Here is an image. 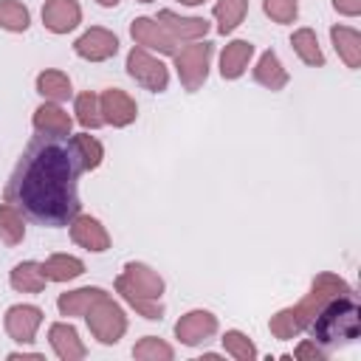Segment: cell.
<instances>
[{
    "instance_id": "cell-20",
    "label": "cell",
    "mask_w": 361,
    "mask_h": 361,
    "mask_svg": "<svg viewBox=\"0 0 361 361\" xmlns=\"http://www.w3.org/2000/svg\"><path fill=\"white\" fill-rule=\"evenodd\" d=\"M330 42H333L338 59H341L350 71H358V68H361V34H358V28L338 23V25L330 28Z\"/></svg>"
},
{
    "instance_id": "cell-18",
    "label": "cell",
    "mask_w": 361,
    "mask_h": 361,
    "mask_svg": "<svg viewBox=\"0 0 361 361\" xmlns=\"http://www.w3.org/2000/svg\"><path fill=\"white\" fill-rule=\"evenodd\" d=\"M31 124H34V130L42 133V135H62V138H68V135H71V127H73V118L68 116V110H65L62 104H56V102H42V104L34 110Z\"/></svg>"
},
{
    "instance_id": "cell-27",
    "label": "cell",
    "mask_w": 361,
    "mask_h": 361,
    "mask_svg": "<svg viewBox=\"0 0 361 361\" xmlns=\"http://www.w3.org/2000/svg\"><path fill=\"white\" fill-rule=\"evenodd\" d=\"M42 271H45L48 282H71L85 274V262L73 254H51L42 262Z\"/></svg>"
},
{
    "instance_id": "cell-24",
    "label": "cell",
    "mask_w": 361,
    "mask_h": 361,
    "mask_svg": "<svg viewBox=\"0 0 361 361\" xmlns=\"http://www.w3.org/2000/svg\"><path fill=\"white\" fill-rule=\"evenodd\" d=\"M290 48H293V54L307 65V68H324V51H322V45H319V37H316V31L313 28H296L293 34H290Z\"/></svg>"
},
{
    "instance_id": "cell-34",
    "label": "cell",
    "mask_w": 361,
    "mask_h": 361,
    "mask_svg": "<svg viewBox=\"0 0 361 361\" xmlns=\"http://www.w3.org/2000/svg\"><path fill=\"white\" fill-rule=\"evenodd\" d=\"M327 350H322L313 338H302L299 344H296V350H293V355L290 358H296V361H327Z\"/></svg>"
},
{
    "instance_id": "cell-21",
    "label": "cell",
    "mask_w": 361,
    "mask_h": 361,
    "mask_svg": "<svg viewBox=\"0 0 361 361\" xmlns=\"http://www.w3.org/2000/svg\"><path fill=\"white\" fill-rule=\"evenodd\" d=\"M8 285H11L17 293H42L45 285H48V276H45V271H42V262H37V259L17 262V265L8 271Z\"/></svg>"
},
{
    "instance_id": "cell-32",
    "label": "cell",
    "mask_w": 361,
    "mask_h": 361,
    "mask_svg": "<svg viewBox=\"0 0 361 361\" xmlns=\"http://www.w3.org/2000/svg\"><path fill=\"white\" fill-rule=\"evenodd\" d=\"M223 350L234 358V361H254L257 355H259V350H257V344L248 338V333H243V330H226L223 333Z\"/></svg>"
},
{
    "instance_id": "cell-37",
    "label": "cell",
    "mask_w": 361,
    "mask_h": 361,
    "mask_svg": "<svg viewBox=\"0 0 361 361\" xmlns=\"http://www.w3.org/2000/svg\"><path fill=\"white\" fill-rule=\"evenodd\" d=\"M96 3H99L102 8H116V6L121 3V0H96Z\"/></svg>"
},
{
    "instance_id": "cell-4",
    "label": "cell",
    "mask_w": 361,
    "mask_h": 361,
    "mask_svg": "<svg viewBox=\"0 0 361 361\" xmlns=\"http://www.w3.org/2000/svg\"><path fill=\"white\" fill-rule=\"evenodd\" d=\"M307 330H310V338L327 353L353 344L361 333V307H358L355 296L344 293V296H336L333 302H327L319 310V316L310 322Z\"/></svg>"
},
{
    "instance_id": "cell-6",
    "label": "cell",
    "mask_w": 361,
    "mask_h": 361,
    "mask_svg": "<svg viewBox=\"0 0 361 361\" xmlns=\"http://www.w3.org/2000/svg\"><path fill=\"white\" fill-rule=\"evenodd\" d=\"M212 54H214V45L209 39H197V42L180 45L172 54L175 73H178V79H180L186 93H197L206 85L209 68H212Z\"/></svg>"
},
{
    "instance_id": "cell-25",
    "label": "cell",
    "mask_w": 361,
    "mask_h": 361,
    "mask_svg": "<svg viewBox=\"0 0 361 361\" xmlns=\"http://www.w3.org/2000/svg\"><path fill=\"white\" fill-rule=\"evenodd\" d=\"M245 14H248V0H217L214 3V8H212V17H214V28H217V34H231V31H237L240 25H243V20H245Z\"/></svg>"
},
{
    "instance_id": "cell-8",
    "label": "cell",
    "mask_w": 361,
    "mask_h": 361,
    "mask_svg": "<svg viewBox=\"0 0 361 361\" xmlns=\"http://www.w3.org/2000/svg\"><path fill=\"white\" fill-rule=\"evenodd\" d=\"M217 330H220L217 316H214L212 310H203V307L186 310V313L175 322V338H178L183 347H200V344H206Z\"/></svg>"
},
{
    "instance_id": "cell-2",
    "label": "cell",
    "mask_w": 361,
    "mask_h": 361,
    "mask_svg": "<svg viewBox=\"0 0 361 361\" xmlns=\"http://www.w3.org/2000/svg\"><path fill=\"white\" fill-rule=\"evenodd\" d=\"M344 293H353V288H350L347 279H341L338 274H330V271L316 274L313 282H310V288H307V293L296 305H288V307H282V310H276L271 316V322H268L271 336L276 341L296 338L302 330L310 327V322L319 316V310L327 302H333L336 296H344Z\"/></svg>"
},
{
    "instance_id": "cell-31",
    "label": "cell",
    "mask_w": 361,
    "mask_h": 361,
    "mask_svg": "<svg viewBox=\"0 0 361 361\" xmlns=\"http://www.w3.org/2000/svg\"><path fill=\"white\" fill-rule=\"evenodd\" d=\"M133 358H138V361H172L175 358V347L166 344L158 336H144V338L135 341Z\"/></svg>"
},
{
    "instance_id": "cell-5",
    "label": "cell",
    "mask_w": 361,
    "mask_h": 361,
    "mask_svg": "<svg viewBox=\"0 0 361 361\" xmlns=\"http://www.w3.org/2000/svg\"><path fill=\"white\" fill-rule=\"evenodd\" d=\"M85 322H87L90 336H93L99 344H104V347L118 344V341L124 338L127 327H130V322H127V310H124L110 293L99 296V299L87 307Z\"/></svg>"
},
{
    "instance_id": "cell-22",
    "label": "cell",
    "mask_w": 361,
    "mask_h": 361,
    "mask_svg": "<svg viewBox=\"0 0 361 361\" xmlns=\"http://www.w3.org/2000/svg\"><path fill=\"white\" fill-rule=\"evenodd\" d=\"M37 93L45 99V102H68L73 96V85H71V76L59 68H45L37 73Z\"/></svg>"
},
{
    "instance_id": "cell-9",
    "label": "cell",
    "mask_w": 361,
    "mask_h": 361,
    "mask_svg": "<svg viewBox=\"0 0 361 361\" xmlns=\"http://www.w3.org/2000/svg\"><path fill=\"white\" fill-rule=\"evenodd\" d=\"M73 54L85 62H107L118 54V37H116V31H110L104 25H93L76 37Z\"/></svg>"
},
{
    "instance_id": "cell-23",
    "label": "cell",
    "mask_w": 361,
    "mask_h": 361,
    "mask_svg": "<svg viewBox=\"0 0 361 361\" xmlns=\"http://www.w3.org/2000/svg\"><path fill=\"white\" fill-rule=\"evenodd\" d=\"M104 293H107V290L99 288V285H85V288L65 290V293H59V299H56V310H59V316H68V319L85 316L87 307H90L99 296H104Z\"/></svg>"
},
{
    "instance_id": "cell-12",
    "label": "cell",
    "mask_w": 361,
    "mask_h": 361,
    "mask_svg": "<svg viewBox=\"0 0 361 361\" xmlns=\"http://www.w3.org/2000/svg\"><path fill=\"white\" fill-rule=\"evenodd\" d=\"M130 37H133L135 45H141V48H147L152 54L158 51L164 56H172L178 51V42L169 37V31L155 17H147V14H141V17H135L130 23Z\"/></svg>"
},
{
    "instance_id": "cell-38",
    "label": "cell",
    "mask_w": 361,
    "mask_h": 361,
    "mask_svg": "<svg viewBox=\"0 0 361 361\" xmlns=\"http://www.w3.org/2000/svg\"><path fill=\"white\" fill-rule=\"evenodd\" d=\"M178 3H180V6H203L206 0H178Z\"/></svg>"
},
{
    "instance_id": "cell-35",
    "label": "cell",
    "mask_w": 361,
    "mask_h": 361,
    "mask_svg": "<svg viewBox=\"0 0 361 361\" xmlns=\"http://www.w3.org/2000/svg\"><path fill=\"white\" fill-rule=\"evenodd\" d=\"M333 8L341 17H358L361 14V0H333Z\"/></svg>"
},
{
    "instance_id": "cell-7",
    "label": "cell",
    "mask_w": 361,
    "mask_h": 361,
    "mask_svg": "<svg viewBox=\"0 0 361 361\" xmlns=\"http://www.w3.org/2000/svg\"><path fill=\"white\" fill-rule=\"evenodd\" d=\"M130 79H135L144 90H152V93H164L169 87V68L147 48L141 45H133L130 54H127V62H124Z\"/></svg>"
},
{
    "instance_id": "cell-28",
    "label": "cell",
    "mask_w": 361,
    "mask_h": 361,
    "mask_svg": "<svg viewBox=\"0 0 361 361\" xmlns=\"http://www.w3.org/2000/svg\"><path fill=\"white\" fill-rule=\"evenodd\" d=\"M0 240L6 245H20L25 240V217L8 200L0 203Z\"/></svg>"
},
{
    "instance_id": "cell-14",
    "label": "cell",
    "mask_w": 361,
    "mask_h": 361,
    "mask_svg": "<svg viewBox=\"0 0 361 361\" xmlns=\"http://www.w3.org/2000/svg\"><path fill=\"white\" fill-rule=\"evenodd\" d=\"M155 20L169 31V37H172L178 45H180V42L206 39V34H209V28H212L206 17H183V14H178V11H172V8H161Z\"/></svg>"
},
{
    "instance_id": "cell-17",
    "label": "cell",
    "mask_w": 361,
    "mask_h": 361,
    "mask_svg": "<svg viewBox=\"0 0 361 361\" xmlns=\"http://www.w3.org/2000/svg\"><path fill=\"white\" fill-rule=\"evenodd\" d=\"M251 76H254V82H257V85H262V87H265V90H271V93L285 90V87H288V82H290L288 68L282 65V59H279V56H276V51H271V48L259 54V59H257V65H254Z\"/></svg>"
},
{
    "instance_id": "cell-13",
    "label": "cell",
    "mask_w": 361,
    "mask_h": 361,
    "mask_svg": "<svg viewBox=\"0 0 361 361\" xmlns=\"http://www.w3.org/2000/svg\"><path fill=\"white\" fill-rule=\"evenodd\" d=\"M68 231H71V240L90 251V254H104L110 248V231L104 228V223L93 214H76L71 223H68Z\"/></svg>"
},
{
    "instance_id": "cell-29",
    "label": "cell",
    "mask_w": 361,
    "mask_h": 361,
    "mask_svg": "<svg viewBox=\"0 0 361 361\" xmlns=\"http://www.w3.org/2000/svg\"><path fill=\"white\" fill-rule=\"evenodd\" d=\"M73 118H76L85 130H99V127H104V118H102V110H99V96H96L93 90L76 93V99H73Z\"/></svg>"
},
{
    "instance_id": "cell-3",
    "label": "cell",
    "mask_w": 361,
    "mask_h": 361,
    "mask_svg": "<svg viewBox=\"0 0 361 361\" xmlns=\"http://www.w3.org/2000/svg\"><path fill=\"white\" fill-rule=\"evenodd\" d=\"M113 288L147 322H161L164 319L161 296L166 290V282L152 265H147V262H124V268L116 276Z\"/></svg>"
},
{
    "instance_id": "cell-30",
    "label": "cell",
    "mask_w": 361,
    "mask_h": 361,
    "mask_svg": "<svg viewBox=\"0 0 361 361\" xmlns=\"http://www.w3.org/2000/svg\"><path fill=\"white\" fill-rule=\"evenodd\" d=\"M31 25V11L20 0H0V28L8 34H23Z\"/></svg>"
},
{
    "instance_id": "cell-26",
    "label": "cell",
    "mask_w": 361,
    "mask_h": 361,
    "mask_svg": "<svg viewBox=\"0 0 361 361\" xmlns=\"http://www.w3.org/2000/svg\"><path fill=\"white\" fill-rule=\"evenodd\" d=\"M71 147H73V152H76V158H79L82 172H93V169L102 166V161H104V147H102V141H99L96 135H90V130H85V133H79V135H71Z\"/></svg>"
},
{
    "instance_id": "cell-36",
    "label": "cell",
    "mask_w": 361,
    "mask_h": 361,
    "mask_svg": "<svg viewBox=\"0 0 361 361\" xmlns=\"http://www.w3.org/2000/svg\"><path fill=\"white\" fill-rule=\"evenodd\" d=\"M6 358H8V361H17V358H23V361H28V358H31V361H42L45 355L37 353V350H34V353H31V350H11Z\"/></svg>"
},
{
    "instance_id": "cell-15",
    "label": "cell",
    "mask_w": 361,
    "mask_h": 361,
    "mask_svg": "<svg viewBox=\"0 0 361 361\" xmlns=\"http://www.w3.org/2000/svg\"><path fill=\"white\" fill-rule=\"evenodd\" d=\"M48 344L59 361H82L87 355V347L71 322H54L48 327Z\"/></svg>"
},
{
    "instance_id": "cell-16",
    "label": "cell",
    "mask_w": 361,
    "mask_h": 361,
    "mask_svg": "<svg viewBox=\"0 0 361 361\" xmlns=\"http://www.w3.org/2000/svg\"><path fill=\"white\" fill-rule=\"evenodd\" d=\"M82 23L79 0H45L42 6V25L51 34H71Z\"/></svg>"
},
{
    "instance_id": "cell-39",
    "label": "cell",
    "mask_w": 361,
    "mask_h": 361,
    "mask_svg": "<svg viewBox=\"0 0 361 361\" xmlns=\"http://www.w3.org/2000/svg\"><path fill=\"white\" fill-rule=\"evenodd\" d=\"M138 3H155V0H138Z\"/></svg>"
},
{
    "instance_id": "cell-33",
    "label": "cell",
    "mask_w": 361,
    "mask_h": 361,
    "mask_svg": "<svg viewBox=\"0 0 361 361\" xmlns=\"http://www.w3.org/2000/svg\"><path fill=\"white\" fill-rule=\"evenodd\" d=\"M262 11L271 17V23L290 25L299 17V0H262Z\"/></svg>"
},
{
    "instance_id": "cell-1",
    "label": "cell",
    "mask_w": 361,
    "mask_h": 361,
    "mask_svg": "<svg viewBox=\"0 0 361 361\" xmlns=\"http://www.w3.org/2000/svg\"><path fill=\"white\" fill-rule=\"evenodd\" d=\"M79 175L82 166L71 147V135L62 138L37 133L14 164L3 200L17 206L23 217L37 226L62 228L82 209Z\"/></svg>"
},
{
    "instance_id": "cell-10",
    "label": "cell",
    "mask_w": 361,
    "mask_h": 361,
    "mask_svg": "<svg viewBox=\"0 0 361 361\" xmlns=\"http://www.w3.org/2000/svg\"><path fill=\"white\" fill-rule=\"evenodd\" d=\"M42 319H45L42 307L20 302V305H11V307L6 310L3 327H6V333H8L11 341H17V344L25 347V344H34V341H37V330H39Z\"/></svg>"
},
{
    "instance_id": "cell-19",
    "label": "cell",
    "mask_w": 361,
    "mask_h": 361,
    "mask_svg": "<svg viewBox=\"0 0 361 361\" xmlns=\"http://www.w3.org/2000/svg\"><path fill=\"white\" fill-rule=\"evenodd\" d=\"M251 59H254V42H248V39L226 42L223 51H220V76L228 79V82L240 79L248 71Z\"/></svg>"
},
{
    "instance_id": "cell-11",
    "label": "cell",
    "mask_w": 361,
    "mask_h": 361,
    "mask_svg": "<svg viewBox=\"0 0 361 361\" xmlns=\"http://www.w3.org/2000/svg\"><path fill=\"white\" fill-rule=\"evenodd\" d=\"M99 110H102V118L104 124L121 130V127H130L135 118H138V104L135 99L121 90V87H104L99 93Z\"/></svg>"
}]
</instances>
